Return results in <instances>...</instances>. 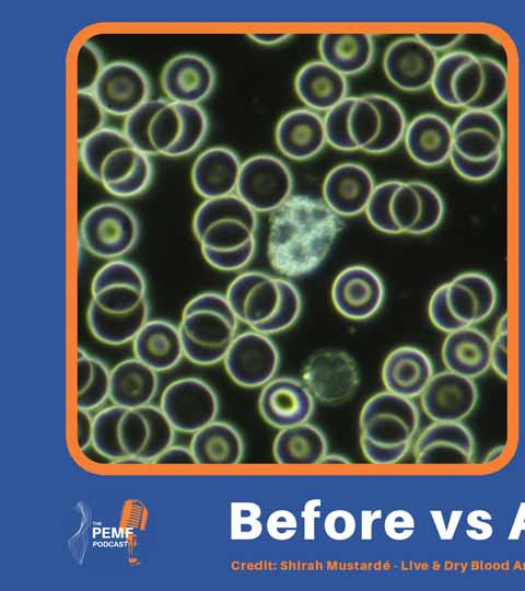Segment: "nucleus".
I'll list each match as a JSON object with an SVG mask.
<instances>
[{
  "instance_id": "obj_9",
  "label": "nucleus",
  "mask_w": 525,
  "mask_h": 591,
  "mask_svg": "<svg viewBox=\"0 0 525 591\" xmlns=\"http://www.w3.org/2000/svg\"><path fill=\"white\" fill-rule=\"evenodd\" d=\"M177 326L185 358L213 366L223 361L235 339L238 320L225 296L208 291L185 304Z\"/></svg>"
},
{
  "instance_id": "obj_27",
  "label": "nucleus",
  "mask_w": 525,
  "mask_h": 591,
  "mask_svg": "<svg viewBox=\"0 0 525 591\" xmlns=\"http://www.w3.org/2000/svg\"><path fill=\"white\" fill-rule=\"evenodd\" d=\"M497 299L493 281L481 273H463L446 283L447 306L464 327L488 318L495 308Z\"/></svg>"
},
{
  "instance_id": "obj_51",
  "label": "nucleus",
  "mask_w": 525,
  "mask_h": 591,
  "mask_svg": "<svg viewBox=\"0 0 525 591\" xmlns=\"http://www.w3.org/2000/svg\"><path fill=\"white\" fill-rule=\"evenodd\" d=\"M94 417L90 410L77 408L75 442L80 451L92 445Z\"/></svg>"
},
{
  "instance_id": "obj_52",
  "label": "nucleus",
  "mask_w": 525,
  "mask_h": 591,
  "mask_svg": "<svg viewBox=\"0 0 525 591\" xmlns=\"http://www.w3.org/2000/svg\"><path fill=\"white\" fill-rule=\"evenodd\" d=\"M158 465H192L196 464L190 448L170 445L153 462Z\"/></svg>"
},
{
  "instance_id": "obj_34",
  "label": "nucleus",
  "mask_w": 525,
  "mask_h": 591,
  "mask_svg": "<svg viewBox=\"0 0 525 591\" xmlns=\"http://www.w3.org/2000/svg\"><path fill=\"white\" fill-rule=\"evenodd\" d=\"M295 91L312 111L328 112L348 94V81L323 60L304 65L295 76Z\"/></svg>"
},
{
  "instance_id": "obj_43",
  "label": "nucleus",
  "mask_w": 525,
  "mask_h": 591,
  "mask_svg": "<svg viewBox=\"0 0 525 591\" xmlns=\"http://www.w3.org/2000/svg\"><path fill=\"white\" fill-rule=\"evenodd\" d=\"M411 184L420 196L421 213L410 234H425L441 223L444 216V202L439 192L431 185L419 181H412Z\"/></svg>"
},
{
  "instance_id": "obj_3",
  "label": "nucleus",
  "mask_w": 525,
  "mask_h": 591,
  "mask_svg": "<svg viewBox=\"0 0 525 591\" xmlns=\"http://www.w3.org/2000/svg\"><path fill=\"white\" fill-rule=\"evenodd\" d=\"M175 431L160 406L113 404L94 416L92 447L115 463H152L173 444Z\"/></svg>"
},
{
  "instance_id": "obj_6",
  "label": "nucleus",
  "mask_w": 525,
  "mask_h": 591,
  "mask_svg": "<svg viewBox=\"0 0 525 591\" xmlns=\"http://www.w3.org/2000/svg\"><path fill=\"white\" fill-rule=\"evenodd\" d=\"M431 88L446 106L492 111L508 95L509 74L493 58L455 50L439 58Z\"/></svg>"
},
{
  "instance_id": "obj_2",
  "label": "nucleus",
  "mask_w": 525,
  "mask_h": 591,
  "mask_svg": "<svg viewBox=\"0 0 525 591\" xmlns=\"http://www.w3.org/2000/svg\"><path fill=\"white\" fill-rule=\"evenodd\" d=\"M149 312L147 281L137 265L118 258L95 273L86 321L97 340L110 346L132 341L148 322Z\"/></svg>"
},
{
  "instance_id": "obj_17",
  "label": "nucleus",
  "mask_w": 525,
  "mask_h": 591,
  "mask_svg": "<svg viewBox=\"0 0 525 591\" xmlns=\"http://www.w3.org/2000/svg\"><path fill=\"white\" fill-rule=\"evenodd\" d=\"M365 213L381 232L410 234L420 218V196L411 182L386 181L375 186Z\"/></svg>"
},
{
  "instance_id": "obj_41",
  "label": "nucleus",
  "mask_w": 525,
  "mask_h": 591,
  "mask_svg": "<svg viewBox=\"0 0 525 591\" xmlns=\"http://www.w3.org/2000/svg\"><path fill=\"white\" fill-rule=\"evenodd\" d=\"M77 140L82 143L104 128L106 112L93 92H77Z\"/></svg>"
},
{
  "instance_id": "obj_40",
  "label": "nucleus",
  "mask_w": 525,
  "mask_h": 591,
  "mask_svg": "<svg viewBox=\"0 0 525 591\" xmlns=\"http://www.w3.org/2000/svg\"><path fill=\"white\" fill-rule=\"evenodd\" d=\"M377 108L381 118L377 138L364 152L382 154L393 150L405 137L407 129L406 116L394 100L382 94H366Z\"/></svg>"
},
{
  "instance_id": "obj_7",
  "label": "nucleus",
  "mask_w": 525,
  "mask_h": 591,
  "mask_svg": "<svg viewBox=\"0 0 525 591\" xmlns=\"http://www.w3.org/2000/svg\"><path fill=\"white\" fill-rule=\"evenodd\" d=\"M225 297L238 322L265 335L291 327L302 309L300 292L292 282L262 271L238 275Z\"/></svg>"
},
{
  "instance_id": "obj_30",
  "label": "nucleus",
  "mask_w": 525,
  "mask_h": 591,
  "mask_svg": "<svg viewBox=\"0 0 525 591\" xmlns=\"http://www.w3.org/2000/svg\"><path fill=\"white\" fill-rule=\"evenodd\" d=\"M242 162L237 154L225 147L202 151L191 167V184L198 195L213 199L236 192Z\"/></svg>"
},
{
  "instance_id": "obj_49",
  "label": "nucleus",
  "mask_w": 525,
  "mask_h": 591,
  "mask_svg": "<svg viewBox=\"0 0 525 591\" xmlns=\"http://www.w3.org/2000/svg\"><path fill=\"white\" fill-rule=\"evenodd\" d=\"M296 519L287 510L272 512L267 521V531L269 535L278 541H287L296 532Z\"/></svg>"
},
{
  "instance_id": "obj_15",
  "label": "nucleus",
  "mask_w": 525,
  "mask_h": 591,
  "mask_svg": "<svg viewBox=\"0 0 525 591\" xmlns=\"http://www.w3.org/2000/svg\"><path fill=\"white\" fill-rule=\"evenodd\" d=\"M327 142L342 151L365 150L377 138L380 113L366 96H348L324 117Z\"/></svg>"
},
{
  "instance_id": "obj_37",
  "label": "nucleus",
  "mask_w": 525,
  "mask_h": 591,
  "mask_svg": "<svg viewBox=\"0 0 525 591\" xmlns=\"http://www.w3.org/2000/svg\"><path fill=\"white\" fill-rule=\"evenodd\" d=\"M318 49L324 62L347 77L370 66L374 42L368 33H326L319 38Z\"/></svg>"
},
{
  "instance_id": "obj_53",
  "label": "nucleus",
  "mask_w": 525,
  "mask_h": 591,
  "mask_svg": "<svg viewBox=\"0 0 525 591\" xmlns=\"http://www.w3.org/2000/svg\"><path fill=\"white\" fill-rule=\"evenodd\" d=\"M416 36L435 53L452 48L463 38L459 33H418Z\"/></svg>"
},
{
  "instance_id": "obj_19",
  "label": "nucleus",
  "mask_w": 525,
  "mask_h": 591,
  "mask_svg": "<svg viewBox=\"0 0 525 591\" xmlns=\"http://www.w3.org/2000/svg\"><path fill=\"white\" fill-rule=\"evenodd\" d=\"M150 82L143 70L128 61L105 66L93 93L107 114L129 116L150 99Z\"/></svg>"
},
{
  "instance_id": "obj_31",
  "label": "nucleus",
  "mask_w": 525,
  "mask_h": 591,
  "mask_svg": "<svg viewBox=\"0 0 525 591\" xmlns=\"http://www.w3.org/2000/svg\"><path fill=\"white\" fill-rule=\"evenodd\" d=\"M432 376L431 359L424 351L412 346L394 349L382 367L386 391L410 399L421 395Z\"/></svg>"
},
{
  "instance_id": "obj_28",
  "label": "nucleus",
  "mask_w": 525,
  "mask_h": 591,
  "mask_svg": "<svg viewBox=\"0 0 525 591\" xmlns=\"http://www.w3.org/2000/svg\"><path fill=\"white\" fill-rule=\"evenodd\" d=\"M404 140L415 162L427 167L439 166L450 160L453 150L452 125L438 114H420L407 126Z\"/></svg>"
},
{
  "instance_id": "obj_14",
  "label": "nucleus",
  "mask_w": 525,
  "mask_h": 591,
  "mask_svg": "<svg viewBox=\"0 0 525 591\" xmlns=\"http://www.w3.org/2000/svg\"><path fill=\"white\" fill-rule=\"evenodd\" d=\"M302 380L314 398L336 405L348 401L359 386V371L353 358L339 349H322L310 357Z\"/></svg>"
},
{
  "instance_id": "obj_12",
  "label": "nucleus",
  "mask_w": 525,
  "mask_h": 591,
  "mask_svg": "<svg viewBox=\"0 0 525 591\" xmlns=\"http://www.w3.org/2000/svg\"><path fill=\"white\" fill-rule=\"evenodd\" d=\"M293 178L288 165L270 154L242 163L236 195L256 212L275 211L291 196Z\"/></svg>"
},
{
  "instance_id": "obj_44",
  "label": "nucleus",
  "mask_w": 525,
  "mask_h": 591,
  "mask_svg": "<svg viewBox=\"0 0 525 591\" xmlns=\"http://www.w3.org/2000/svg\"><path fill=\"white\" fill-rule=\"evenodd\" d=\"M429 317L432 324L442 332L452 333L464 326L452 315L446 303V283L438 287L432 293L429 306Z\"/></svg>"
},
{
  "instance_id": "obj_54",
  "label": "nucleus",
  "mask_w": 525,
  "mask_h": 591,
  "mask_svg": "<svg viewBox=\"0 0 525 591\" xmlns=\"http://www.w3.org/2000/svg\"><path fill=\"white\" fill-rule=\"evenodd\" d=\"M248 37L260 45H277L291 37L288 33H250Z\"/></svg>"
},
{
  "instance_id": "obj_25",
  "label": "nucleus",
  "mask_w": 525,
  "mask_h": 591,
  "mask_svg": "<svg viewBox=\"0 0 525 591\" xmlns=\"http://www.w3.org/2000/svg\"><path fill=\"white\" fill-rule=\"evenodd\" d=\"M215 84L211 63L196 54H180L170 59L161 73V85L175 103L195 104L206 100Z\"/></svg>"
},
{
  "instance_id": "obj_32",
  "label": "nucleus",
  "mask_w": 525,
  "mask_h": 591,
  "mask_svg": "<svg viewBox=\"0 0 525 591\" xmlns=\"http://www.w3.org/2000/svg\"><path fill=\"white\" fill-rule=\"evenodd\" d=\"M133 355L154 371L175 368L184 356L178 326L166 320H148L132 340Z\"/></svg>"
},
{
  "instance_id": "obj_33",
  "label": "nucleus",
  "mask_w": 525,
  "mask_h": 591,
  "mask_svg": "<svg viewBox=\"0 0 525 591\" xmlns=\"http://www.w3.org/2000/svg\"><path fill=\"white\" fill-rule=\"evenodd\" d=\"M442 360L446 370L478 378L491 367V340L472 326L448 333L442 345Z\"/></svg>"
},
{
  "instance_id": "obj_10",
  "label": "nucleus",
  "mask_w": 525,
  "mask_h": 591,
  "mask_svg": "<svg viewBox=\"0 0 525 591\" xmlns=\"http://www.w3.org/2000/svg\"><path fill=\"white\" fill-rule=\"evenodd\" d=\"M139 233L135 213L115 201L93 206L80 222V237L84 248L106 260L118 259L130 252Z\"/></svg>"
},
{
  "instance_id": "obj_47",
  "label": "nucleus",
  "mask_w": 525,
  "mask_h": 591,
  "mask_svg": "<svg viewBox=\"0 0 525 591\" xmlns=\"http://www.w3.org/2000/svg\"><path fill=\"white\" fill-rule=\"evenodd\" d=\"M491 367L503 380L508 379V316L505 314L500 318L495 336L491 341Z\"/></svg>"
},
{
  "instance_id": "obj_1",
  "label": "nucleus",
  "mask_w": 525,
  "mask_h": 591,
  "mask_svg": "<svg viewBox=\"0 0 525 591\" xmlns=\"http://www.w3.org/2000/svg\"><path fill=\"white\" fill-rule=\"evenodd\" d=\"M342 222L319 199L292 195L275 210L268 235L271 267L285 277L314 271L326 258Z\"/></svg>"
},
{
  "instance_id": "obj_36",
  "label": "nucleus",
  "mask_w": 525,
  "mask_h": 591,
  "mask_svg": "<svg viewBox=\"0 0 525 591\" xmlns=\"http://www.w3.org/2000/svg\"><path fill=\"white\" fill-rule=\"evenodd\" d=\"M189 448L198 465H235L244 454L241 433L229 422L218 420L194 432Z\"/></svg>"
},
{
  "instance_id": "obj_11",
  "label": "nucleus",
  "mask_w": 525,
  "mask_h": 591,
  "mask_svg": "<svg viewBox=\"0 0 525 591\" xmlns=\"http://www.w3.org/2000/svg\"><path fill=\"white\" fill-rule=\"evenodd\" d=\"M359 426L361 437L388 447L410 444L419 427V412L407 397L380 392L363 405Z\"/></svg>"
},
{
  "instance_id": "obj_20",
  "label": "nucleus",
  "mask_w": 525,
  "mask_h": 591,
  "mask_svg": "<svg viewBox=\"0 0 525 591\" xmlns=\"http://www.w3.org/2000/svg\"><path fill=\"white\" fill-rule=\"evenodd\" d=\"M438 62L436 53L417 36L393 42L383 58L388 80L407 92H417L431 86Z\"/></svg>"
},
{
  "instance_id": "obj_38",
  "label": "nucleus",
  "mask_w": 525,
  "mask_h": 591,
  "mask_svg": "<svg viewBox=\"0 0 525 591\" xmlns=\"http://www.w3.org/2000/svg\"><path fill=\"white\" fill-rule=\"evenodd\" d=\"M272 453L281 465H314L327 454V440L319 428L303 422L280 429L273 440Z\"/></svg>"
},
{
  "instance_id": "obj_21",
  "label": "nucleus",
  "mask_w": 525,
  "mask_h": 591,
  "mask_svg": "<svg viewBox=\"0 0 525 591\" xmlns=\"http://www.w3.org/2000/svg\"><path fill=\"white\" fill-rule=\"evenodd\" d=\"M475 439L460 421H434L413 445L420 465H468L472 462Z\"/></svg>"
},
{
  "instance_id": "obj_50",
  "label": "nucleus",
  "mask_w": 525,
  "mask_h": 591,
  "mask_svg": "<svg viewBox=\"0 0 525 591\" xmlns=\"http://www.w3.org/2000/svg\"><path fill=\"white\" fill-rule=\"evenodd\" d=\"M413 530V520L405 511H394L385 520L386 534L394 540L408 537Z\"/></svg>"
},
{
  "instance_id": "obj_5",
  "label": "nucleus",
  "mask_w": 525,
  "mask_h": 591,
  "mask_svg": "<svg viewBox=\"0 0 525 591\" xmlns=\"http://www.w3.org/2000/svg\"><path fill=\"white\" fill-rule=\"evenodd\" d=\"M122 131L147 155L177 158L202 143L208 117L199 105L153 99L126 117Z\"/></svg>"
},
{
  "instance_id": "obj_48",
  "label": "nucleus",
  "mask_w": 525,
  "mask_h": 591,
  "mask_svg": "<svg viewBox=\"0 0 525 591\" xmlns=\"http://www.w3.org/2000/svg\"><path fill=\"white\" fill-rule=\"evenodd\" d=\"M354 530V517L348 511L335 510L325 519V532L335 541H343L351 537Z\"/></svg>"
},
{
  "instance_id": "obj_35",
  "label": "nucleus",
  "mask_w": 525,
  "mask_h": 591,
  "mask_svg": "<svg viewBox=\"0 0 525 591\" xmlns=\"http://www.w3.org/2000/svg\"><path fill=\"white\" fill-rule=\"evenodd\" d=\"M159 387L158 372L136 357L110 370L109 399L114 405L137 408L151 404Z\"/></svg>"
},
{
  "instance_id": "obj_13",
  "label": "nucleus",
  "mask_w": 525,
  "mask_h": 591,
  "mask_svg": "<svg viewBox=\"0 0 525 591\" xmlns=\"http://www.w3.org/2000/svg\"><path fill=\"white\" fill-rule=\"evenodd\" d=\"M160 407L176 431L194 433L215 420L219 399L206 381L188 376L164 389Z\"/></svg>"
},
{
  "instance_id": "obj_18",
  "label": "nucleus",
  "mask_w": 525,
  "mask_h": 591,
  "mask_svg": "<svg viewBox=\"0 0 525 591\" xmlns=\"http://www.w3.org/2000/svg\"><path fill=\"white\" fill-rule=\"evenodd\" d=\"M452 129V152L462 159L486 162L503 155L504 126L492 111L464 109Z\"/></svg>"
},
{
  "instance_id": "obj_42",
  "label": "nucleus",
  "mask_w": 525,
  "mask_h": 591,
  "mask_svg": "<svg viewBox=\"0 0 525 591\" xmlns=\"http://www.w3.org/2000/svg\"><path fill=\"white\" fill-rule=\"evenodd\" d=\"M105 66L98 48L90 42L82 43L75 57L77 92H93Z\"/></svg>"
},
{
  "instance_id": "obj_22",
  "label": "nucleus",
  "mask_w": 525,
  "mask_h": 591,
  "mask_svg": "<svg viewBox=\"0 0 525 591\" xmlns=\"http://www.w3.org/2000/svg\"><path fill=\"white\" fill-rule=\"evenodd\" d=\"M314 399L303 381L277 378L264 385L258 410L268 425L280 430L306 422L313 415Z\"/></svg>"
},
{
  "instance_id": "obj_16",
  "label": "nucleus",
  "mask_w": 525,
  "mask_h": 591,
  "mask_svg": "<svg viewBox=\"0 0 525 591\" xmlns=\"http://www.w3.org/2000/svg\"><path fill=\"white\" fill-rule=\"evenodd\" d=\"M223 362L228 375L234 383L254 389L264 386L273 379L280 356L268 335L247 331L236 335Z\"/></svg>"
},
{
  "instance_id": "obj_29",
  "label": "nucleus",
  "mask_w": 525,
  "mask_h": 591,
  "mask_svg": "<svg viewBox=\"0 0 525 591\" xmlns=\"http://www.w3.org/2000/svg\"><path fill=\"white\" fill-rule=\"evenodd\" d=\"M276 142L288 158L308 160L318 154L327 142L324 118L310 108L290 111L278 121Z\"/></svg>"
},
{
  "instance_id": "obj_4",
  "label": "nucleus",
  "mask_w": 525,
  "mask_h": 591,
  "mask_svg": "<svg viewBox=\"0 0 525 591\" xmlns=\"http://www.w3.org/2000/svg\"><path fill=\"white\" fill-rule=\"evenodd\" d=\"M257 216L236 194L206 199L195 211L192 231L206 262L215 269L246 267L256 250Z\"/></svg>"
},
{
  "instance_id": "obj_46",
  "label": "nucleus",
  "mask_w": 525,
  "mask_h": 591,
  "mask_svg": "<svg viewBox=\"0 0 525 591\" xmlns=\"http://www.w3.org/2000/svg\"><path fill=\"white\" fill-rule=\"evenodd\" d=\"M360 445L363 455L373 464L386 465L399 462L408 452L410 444L388 447L371 442L361 437Z\"/></svg>"
},
{
  "instance_id": "obj_23",
  "label": "nucleus",
  "mask_w": 525,
  "mask_h": 591,
  "mask_svg": "<svg viewBox=\"0 0 525 591\" xmlns=\"http://www.w3.org/2000/svg\"><path fill=\"white\" fill-rule=\"evenodd\" d=\"M420 398L433 421H460L475 408L478 390L474 379L445 370L433 374Z\"/></svg>"
},
{
  "instance_id": "obj_8",
  "label": "nucleus",
  "mask_w": 525,
  "mask_h": 591,
  "mask_svg": "<svg viewBox=\"0 0 525 591\" xmlns=\"http://www.w3.org/2000/svg\"><path fill=\"white\" fill-rule=\"evenodd\" d=\"M79 157L86 173L116 197L138 196L151 183L149 155L118 129L104 127L80 143Z\"/></svg>"
},
{
  "instance_id": "obj_55",
  "label": "nucleus",
  "mask_w": 525,
  "mask_h": 591,
  "mask_svg": "<svg viewBox=\"0 0 525 591\" xmlns=\"http://www.w3.org/2000/svg\"><path fill=\"white\" fill-rule=\"evenodd\" d=\"M322 464H350L349 460L340 454H326L322 462Z\"/></svg>"
},
{
  "instance_id": "obj_26",
  "label": "nucleus",
  "mask_w": 525,
  "mask_h": 591,
  "mask_svg": "<svg viewBox=\"0 0 525 591\" xmlns=\"http://www.w3.org/2000/svg\"><path fill=\"white\" fill-rule=\"evenodd\" d=\"M374 188V178L366 167L347 162L335 166L326 175L323 197L339 217H354L365 211Z\"/></svg>"
},
{
  "instance_id": "obj_45",
  "label": "nucleus",
  "mask_w": 525,
  "mask_h": 591,
  "mask_svg": "<svg viewBox=\"0 0 525 591\" xmlns=\"http://www.w3.org/2000/svg\"><path fill=\"white\" fill-rule=\"evenodd\" d=\"M503 155L486 162H470L452 152L450 162L455 172L463 178L471 182H482L492 177L499 170Z\"/></svg>"
},
{
  "instance_id": "obj_24",
  "label": "nucleus",
  "mask_w": 525,
  "mask_h": 591,
  "mask_svg": "<svg viewBox=\"0 0 525 591\" xmlns=\"http://www.w3.org/2000/svg\"><path fill=\"white\" fill-rule=\"evenodd\" d=\"M381 277L365 266H350L338 274L331 287L336 310L350 320H365L374 315L384 300Z\"/></svg>"
},
{
  "instance_id": "obj_39",
  "label": "nucleus",
  "mask_w": 525,
  "mask_h": 591,
  "mask_svg": "<svg viewBox=\"0 0 525 591\" xmlns=\"http://www.w3.org/2000/svg\"><path fill=\"white\" fill-rule=\"evenodd\" d=\"M110 370L84 349L77 350V408L92 410L109 398Z\"/></svg>"
}]
</instances>
